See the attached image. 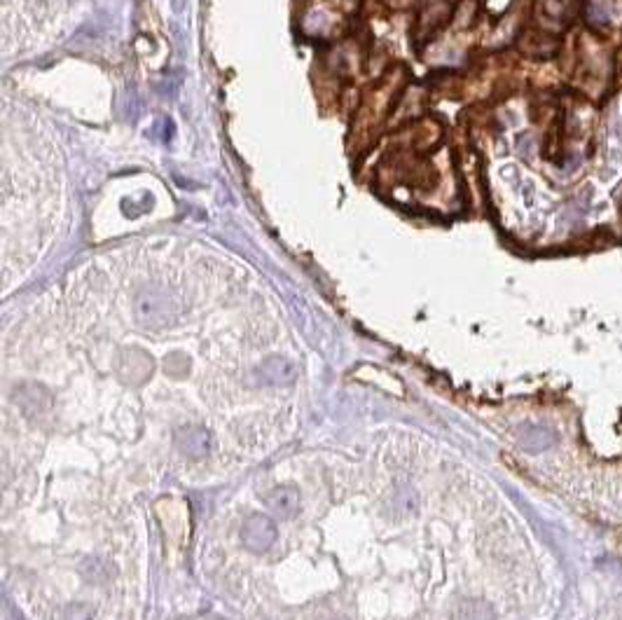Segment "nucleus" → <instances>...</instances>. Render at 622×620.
<instances>
[{
    "label": "nucleus",
    "instance_id": "nucleus-1",
    "mask_svg": "<svg viewBox=\"0 0 622 620\" xmlns=\"http://www.w3.org/2000/svg\"><path fill=\"white\" fill-rule=\"evenodd\" d=\"M521 443H524V448L540 452V450L550 448L554 443V436L547 429H543V426H529L524 436H521Z\"/></svg>",
    "mask_w": 622,
    "mask_h": 620
}]
</instances>
